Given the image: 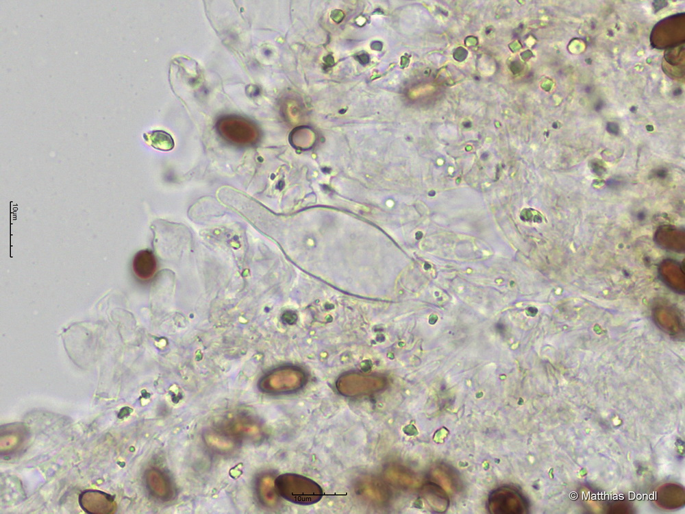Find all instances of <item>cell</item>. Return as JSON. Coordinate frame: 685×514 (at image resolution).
I'll use <instances>...</instances> for the list:
<instances>
[{
    "mask_svg": "<svg viewBox=\"0 0 685 514\" xmlns=\"http://www.w3.org/2000/svg\"><path fill=\"white\" fill-rule=\"evenodd\" d=\"M277 492L284 499L302 505L316 503L323 496L321 487L314 480L296 474H284L275 482Z\"/></svg>",
    "mask_w": 685,
    "mask_h": 514,
    "instance_id": "obj_1",
    "label": "cell"
},
{
    "mask_svg": "<svg viewBox=\"0 0 685 514\" xmlns=\"http://www.w3.org/2000/svg\"><path fill=\"white\" fill-rule=\"evenodd\" d=\"M216 128L225 141L234 145L247 147L260 138V130L251 120L239 115H225L218 119Z\"/></svg>",
    "mask_w": 685,
    "mask_h": 514,
    "instance_id": "obj_2",
    "label": "cell"
},
{
    "mask_svg": "<svg viewBox=\"0 0 685 514\" xmlns=\"http://www.w3.org/2000/svg\"><path fill=\"white\" fill-rule=\"evenodd\" d=\"M488 505L490 512L496 514L522 513L525 509L523 497L516 489L507 487L493 491Z\"/></svg>",
    "mask_w": 685,
    "mask_h": 514,
    "instance_id": "obj_3",
    "label": "cell"
},
{
    "mask_svg": "<svg viewBox=\"0 0 685 514\" xmlns=\"http://www.w3.org/2000/svg\"><path fill=\"white\" fill-rule=\"evenodd\" d=\"M303 377L299 371L288 369L273 371L260 381V388L266 393H284L294 391L301 387Z\"/></svg>",
    "mask_w": 685,
    "mask_h": 514,
    "instance_id": "obj_4",
    "label": "cell"
},
{
    "mask_svg": "<svg viewBox=\"0 0 685 514\" xmlns=\"http://www.w3.org/2000/svg\"><path fill=\"white\" fill-rule=\"evenodd\" d=\"M81 508L90 514L112 513L116 510L114 497L99 490H86L79 496Z\"/></svg>",
    "mask_w": 685,
    "mask_h": 514,
    "instance_id": "obj_5",
    "label": "cell"
},
{
    "mask_svg": "<svg viewBox=\"0 0 685 514\" xmlns=\"http://www.w3.org/2000/svg\"><path fill=\"white\" fill-rule=\"evenodd\" d=\"M132 267L135 275L138 278L145 280H149L153 276L156 271V258L151 251L149 249L141 250L134 257Z\"/></svg>",
    "mask_w": 685,
    "mask_h": 514,
    "instance_id": "obj_6",
    "label": "cell"
},
{
    "mask_svg": "<svg viewBox=\"0 0 685 514\" xmlns=\"http://www.w3.org/2000/svg\"><path fill=\"white\" fill-rule=\"evenodd\" d=\"M145 142L160 151H170L174 147V140L172 136L163 130H154L143 135Z\"/></svg>",
    "mask_w": 685,
    "mask_h": 514,
    "instance_id": "obj_7",
    "label": "cell"
},
{
    "mask_svg": "<svg viewBox=\"0 0 685 514\" xmlns=\"http://www.w3.org/2000/svg\"><path fill=\"white\" fill-rule=\"evenodd\" d=\"M147 488L152 494L159 498H166L169 485L164 477L156 470H150L146 476Z\"/></svg>",
    "mask_w": 685,
    "mask_h": 514,
    "instance_id": "obj_8",
    "label": "cell"
},
{
    "mask_svg": "<svg viewBox=\"0 0 685 514\" xmlns=\"http://www.w3.org/2000/svg\"><path fill=\"white\" fill-rule=\"evenodd\" d=\"M260 498L266 504L272 505L276 502V488L272 478H264L259 484Z\"/></svg>",
    "mask_w": 685,
    "mask_h": 514,
    "instance_id": "obj_9",
    "label": "cell"
},
{
    "mask_svg": "<svg viewBox=\"0 0 685 514\" xmlns=\"http://www.w3.org/2000/svg\"><path fill=\"white\" fill-rule=\"evenodd\" d=\"M602 106H603V103L601 101H599L598 103H597L595 104V108L596 110H599L601 109Z\"/></svg>",
    "mask_w": 685,
    "mask_h": 514,
    "instance_id": "obj_10",
    "label": "cell"
},
{
    "mask_svg": "<svg viewBox=\"0 0 685 514\" xmlns=\"http://www.w3.org/2000/svg\"><path fill=\"white\" fill-rule=\"evenodd\" d=\"M681 93H682V90H681V89H679V88L676 89V90H675L673 91V95H680Z\"/></svg>",
    "mask_w": 685,
    "mask_h": 514,
    "instance_id": "obj_11",
    "label": "cell"
}]
</instances>
